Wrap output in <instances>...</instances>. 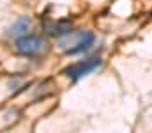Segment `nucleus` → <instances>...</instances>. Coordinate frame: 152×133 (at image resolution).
<instances>
[{
  "label": "nucleus",
  "mask_w": 152,
  "mask_h": 133,
  "mask_svg": "<svg viewBox=\"0 0 152 133\" xmlns=\"http://www.w3.org/2000/svg\"><path fill=\"white\" fill-rule=\"evenodd\" d=\"M94 43H96V36L90 30H71L67 36L60 37V48L67 55L85 53Z\"/></svg>",
  "instance_id": "f257e3e1"
},
{
  "label": "nucleus",
  "mask_w": 152,
  "mask_h": 133,
  "mask_svg": "<svg viewBox=\"0 0 152 133\" xmlns=\"http://www.w3.org/2000/svg\"><path fill=\"white\" fill-rule=\"evenodd\" d=\"M46 50H48V41L42 36L27 34V36L16 39V51H20L21 55L37 57V55H42Z\"/></svg>",
  "instance_id": "f03ea898"
},
{
  "label": "nucleus",
  "mask_w": 152,
  "mask_h": 133,
  "mask_svg": "<svg viewBox=\"0 0 152 133\" xmlns=\"http://www.w3.org/2000/svg\"><path fill=\"white\" fill-rule=\"evenodd\" d=\"M101 62H103L101 57H88V59H85V60H80V62H76V64L67 66V68L64 69V75H66L67 78H71L73 82H78V80H81L83 76H87V75H90L92 71H96V69L101 66Z\"/></svg>",
  "instance_id": "7ed1b4c3"
},
{
  "label": "nucleus",
  "mask_w": 152,
  "mask_h": 133,
  "mask_svg": "<svg viewBox=\"0 0 152 133\" xmlns=\"http://www.w3.org/2000/svg\"><path fill=\"white\" fill-rule=\"evenodd\" d=\"M42 29L48 36L64 37L73 30V25L69 21H42Z\"/></svg>",
  "instance_id": "20e7f679"
},
{
  "label": "nucleus",
  "mask_w": 152,
  "mask_h": 133,
  "mask_svg": "<svg viewBox=\"0 0 152 133\" xmlns=\"http://www.w3.org/2000/svg\"><path fill=\"white\" fill-rule=\"evenodd\" d=\"M30 27H32V20H30L28 16H20V18L9 27L7 34H9L11 37H14V39H20V37H23V36H27V34L30 32Z\"/></svg>",
  "instance_id": "39448f33"
}]
</instances>
